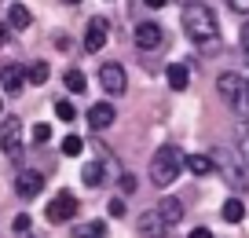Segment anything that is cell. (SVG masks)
Wrapping results in <instances>:
<instances>
[{
    "label": "cell",
    "mask_w": 249,
    "mask_h": 238,
    "mask_svg": "<svg viewBox=\"0 0 249 238\" xmlns=\"http://www.w3.org/2000/svg\"><path fill=\"white\" fill-rule=\"evenodd\" d=\"M183 30H187L191 44H195L202 55H216L220 48H224V37H220V22H216V15H213L209 4H198V0L183 4Z\"/></svg>",
    "instance_id": "1"
},
{
    "label": "cell",
    "mask_w": 249,
    "mask_h": 238,
    "mask_svg": "<svg viewBox=\"0 0 249 238\" xmlns=\"http://www.w3.org/2000/svg\"><path fill=\"white\" fill-rule=\"evenodd\" d=\"M179 169H183V154H179L176 146H161V150L150 158V183L169 187L172 180H179Z\"/></svg>",
    "instance_id": "2"
},
{
    "label": "cell",
    "mask_w": 249,
    "mask_h": 238,
    "mask_svg": "<svg viewBox=\"0 0 249 238\" xmlns=\"http://www.w3.org/2000/svg\"><path fill=\"white\" fill-rule=\"evenodd\" d=\"M216 92L224 95V103L238 114H249V81H242L238 73H220L216 77Z\"/></svg>",
    "instance_id": "3"
},
{
    "label": "cell",
    "mask_w": 249,
    "mask_h": 238,
    "mask_svg": "<svg viewBox=\"0 0 249 238\" xmlns=\"http://www.w3.org/2000/svg\"><path fill=\"white\" fill-rule=\"evenodd\" d=\"M0 150L8 158H22V121L18 117H4L0 121Z\"/></svg>",
    "instance_id": "4"
},
{
    "label": "cell",
    "mask_w": 249,
    "mask_h": 238,
    "mask_svg": "<svg viewBox=\"0 0 249 238\" xmlns=\"http://www.w3.org/2000/svg\"><path fill=\"white\" fill-rule=\"evenodd\" d=\"M99 85H103V92L107 95H124V88H128V73H124V66L121 62H103V70H99Z\"/></svg>",
    "instance_id": "5"
},
{
    "label": "cell",
    "mask_w": 249,
    "mask_h": 238,
    "mask_svg": "<svg viewBox=\"0 0 249 238\" xmlns=\"http://www.w3.org/2000/svg\"><path fill=\"white\" fill-rule=\"evenodd\" d=\"M48 223H62V220H73L77 216V198L70 191H59L52 201H48Z\"/></svg>",
    "instance_id": "6"
},
{
    "label": "cell",
    "mask_w": 249,
    "mask_h": 238,
    "mask_svg": "<svg viewBox=\"0 0 249 238\" xmlns=\"http://www.w3.org/2000/svg\"><path fill=\"white\" fill-rule=\"evenodd\" d=\"M161 44H165V30L158 22H140V26H136V48H140L143 55L158 52Z\"/></svg>",
    "instance_id": "7"
},
{
    "label": "cell",
    "mask_w": 249,
    "mask_h": 238,
    "mask_svg": "<svg viewBox=\"0 0 249 238\" xmlns=\"http://www.w3.org/2000/svg\"><path fill=\"white\" fill-rule=\"evenodd\" d=\"M15 191H18V198H37L40 191H44V176H40L37 169H22L18 172V180H15Z\"/></svg>",
    "instance_id": "8"
},
{
    "label": "cell",
    "mask_w": 249,
    "mask_h": 238,
    "mask_svg": "<svg viewBox=\"0 0 249 238\" xmlns=\"http://www.w3.org/2000/svg\"><path fill=\"white\" fill-rule=\"evenodd\" d=\"M107 30H110V22L99 18V15L88 22V30H85V48H88V52H99V48L107 44Z\"/></svg>",
    "instance_id": "9"
},
{
    "label": "cell",
    "mask_w": 249,
    "mask_h": 238,
    "mask_svg": "<svg viewBox=\"0 0 249 238\" xmlns=\"http://www.w3.org/2000/svg\"><path fill=\"white\" fill-rule=\"evenodd\" d=\"M0 81H4V92L8 95H18L22 85H26V70L18 66V62H8V66L0 70Z\"/></svg>",
    "instance_id": "10"
},
{
    "label": "cell",
    "mask_w": 249,
    "mask_h": 238,
    "mask_svg": "<svg viewBox=\"0 0 249 238\" xmlns=\"http://www.w3.org/2000/svg\"><path fill=\"white\" fill-rule=\"evenodd\" d=\"M136 227H140V235H143V238H165V231H169V227H165V220H161V216H158V209H150V213H143Z\"/></svg>",
    "instance_id": "11"
},
{
    "label": "cell",
    "mask_w": 249,
    "mask_h": 238,
    "mask_svg": "<svg viewBox=\"0 0 249 238\" xmlns=\"http://www.w3.org/2000/svg\"><path fill=\"white\" fill-rule=\"evenodd\" d=\"M88 125H92L95 132L110 128V125H114V107H110V103H92V110H88Z\"/></svg>",
    "instance_id": "12"
},
{
    "label": "cell",
    "mask_w": 249,
    "mask_h": 238,
    "mask_svg": "<svg viewBox=\"0 0 249 238\" xmlns=\"http://www.w3.org/2000/svg\"><path fill=\"white\" fill-rule=\"evenodd\" d=\"M158 216L165 220V227H176V223L183 220V201L179 198H165L161 205H158Z\"/></svg>",
    "instance_id": "13"
},
{
    "label": "cell",
    "mask_w": 249,
    "mask_h": 238,
    "mask_svg": "<svg viewBox=\"0 0 249 238\" xmlns=\"http://www.w3.org/2000/svg\"><path fill=\"white\" fill-rule=\"evenodd\" d=\"M165 77H169V88H172V92H187V85H191V73H187L183 62H169Z\"/></svg>",
    "instance_id": "14"
},
{
    "label": "cell",
    "mask_w": 249,
    "mask_h": 238,
    "mask_svg": "<svg viewBox=\"0 0 249 238\" xmlns=\"http://www.w3.org/2000/svg\"><path fill=\"white\" fill-rule=\"evenodd\" d=\"M183 165L195 176H209V172H216V158H209V154H191V158H183Z\"/></svg>",
    "instance_id": "15"
},
{
    "label": "cell",
    "mask_w": 249,
    "mask_h": 238,
    "mask_svg": "<svg viewBox=\"0 0 249 238\" xmlns=\"http://www.w3.org/2000/svg\"><path fill=\"white\" fill-rule=\"evenodd\" d=\"M81 180H85L88 191H99V187L107 183V172H103V165H99V162H88L85 169H81Z\"/></svg>",
    "instance_id": "16"
},
{
    "label": "cell",
    "mask_w": 249,
    "mask_h": 238,
    "mask_svg": "<svg viewBox=\"0 0 249 238\" xmlns=\"http://www.w3.org/2000/svg\"><path fill=\"white\" fill-rule=\"evenodd\" d=\"M107 235V220H92V223H77L73 238H103Z\"/></svg>",
    "instance_id": "17"
},
{
    "label": "cell",
    "mask_w": 249,
    "mask_h": 238,
    "mask_svg": "<svg viewBox=\"0 0 249 238\" xmlns=\"http://www.w3.org/2000/svg\"><path fill=\"white\" fill-rule=\"evenodd\" d=\"M8 22L15 26V30H26V26L33 22V18H30V8H26V4H11V8H8Z\"/></svg>",
    "instance_id": "18"
},
{
    "label": "cell",
    "mask_w": 249,
    "mask_h": 238,
    "mask_svg": "<svg viewBox=\"0 0 249 238\" xmlns=\"http://www.w3.org/2000/svg\"><path fill=\"white\" fill-rule=\"evenodd\" d=\"M224 220L227 223H242V220H246V205H242V198H227L224 201Z\"/></svg>",
    "instance_id": "19"
},
{
    "label": "cell",
    "mask_w": 249,
    "mask_h": 238,
    "mask_svg": "<svg viewBox=\"0 0 249 238\" xmlns=\"http://www.w3.org/2000/svg\"><path fill=\"white\" fill-rule=\"evenodd\" d=\"M216 169H220V172H224V183H231V187H238V191H242V187H246V180H242V169H234V165H231V162H224V165H216Z\"/></svg>",
    "instance_id": "20"
},
{
    "label": "cell",
    "mask_w": 249,
    "mask_h": 238,
    "mask_svg": "<svg viewBox=\"0 0 249 238\" xmlns=\"http://www.w3.org/2000/svg\"><path fill=\"white\" fill-rule=\"evenodd\" d=\"M26 81H30V85H44V81H48V62H33V66H26Z\"/></svg>",
    "instance_id": "21"
},
{
    "label": "cell",
    "mask_w": 249,
    "mask_h": 238,
    "mask_svg": "<svg viewBox=\"0 0 249 238\" xmlns=\"http://www.w3.org/2000/svg\"><path fill=\"white\" fill-rule=\"evenodd\" d=\"M62 81H66V88H70V92H85V88H88V81H85V73H81V70H66V77H62Z\"/></svg>",
    "instance_id": "22"
},
{
    "label": "cell",
    "mask_w": 249,
    "mask_h": 238,
    "mask_svg": "<svg viewBox=\"0 0 249 238\" xmlns=\"http://www.w3.org/2000/svg\"><path fill=\"white\" fill-rule=\"evenodd\" d=\"M81 146H85V139H81V136H66V139H62V154H66V158H77Z\"/></svg>",
    "instance_id": "23"
},
{
    "label": "cell",
    "mask_w": 249,
    "mask_h": 238,
    "mask_svg": "<svg viewBox=\"0 0 249 238\" xmlns=\"http://www.w3.org/2000/svg\"><path fill=\"white\" fill-rule=\"evenodd\" d=\"M55 114H59V121H73V117H77V110H73L70 99H59V103H55Z\"/></svg>",
    "instance_id": "24"
},
{
    "label": "cell",
    "mask_w": 249,
    "mask_h": 238,
    "mask_svg": "<svg viewBox=\"0 0 249 238\" xmlns=\"http://www.w3.org/2000/svg\"><path fill=\"white\" fill-rule=\"evenodd\" d=\"M107 213H110V216H114V220H121V216H124V213H128V205H124V198H121V194H117V198H110V205H107Z\"/></svg>",
    "instance_id": "25"
},
{
    "label": "cell",
    "mask_w": 249,
    "mask_h": 238,
    "mask_svg": "<svg viewBox=\"0 0 249 238\" xmlns=\"http://www.w3.org/2000/svg\"><path fill=\"white\" fill-rule=\"evenodd\" d=\"M33 143H48V139H52V125H33Z\"/></svg>",
    "instance_id": "26"
},
{
    "label": "cell",
    "mask_w": 249,
    "mask_h": 238,
    "mask_svg": "<svg viewBox=\"0 0 249 238\" xmlns=\"http://www.w3.org/2000/svg\"><path fill=\"white\" fill-rule=\"evenodd\" d=\"M121 191H124V194L136 191V176H132V172H124V176H121Z\"/></svg>",
    "instance_id": "27"
},
{
    "label": "cell",
    "mask_w": 249,
    "mask_h": 238,
    "mask_svg": "<svg viewBox=\"0 0 249 238\" xmlns=\"http://www.w3.org/2000/svg\"><path fill=\"white\" fill-rule=\"evenodd\" d=\"M231 4V11H238V15H249V0H227Z\"/></svg>",
    "instance_id": "28"
},
{
    "label": "cell",
    "mask_w": 249,
    "mask_h": 238,
    "mask_svg": "<svg viewBox=\"0 0 249 238\" xmlns=\"http://www.w3.org/2000/svg\"><path fill=\"white\" fill-rule=\"evenodd\" d=\"M15 231H18V235H22V231H30V216H26V213L15 216Z\"/></svg>",
    "instance_id": "29"
},
{
    "label": "cell",
    "mask_w": 249,
    "mask_h": 238,
    "mask_svg": "<svg viewBox=\"0 0 249 238\" xmlns=\"http://www.w3.org/2000/svg\"><path fill=\"white\" fill-rule=\"evenodd\" d=\"M242 158H246V165H249V128L242 132Z\"/></svg>",
    "instance_id": "30"
},
{
    "label": "cell",
    "mask_w": 249,
    "mask_h": 238,
    "mask_svg": "<svg viewBox=\"0 0 249 238\" xmlns=\"http://www.w3.org/2000/svg\"><path fill=\"white\" fill-rule=\"evenodd\" d=\"M242 52H246V59H249V22L242 26Z\"/></svg>",
    "instance_id": "31"
},
{
    "label": "cell",
    "mask_w": 249,
    "mask_h": 238,
    "mask_svg": "<svg viewBox=\"0 0 249 238\" xmlns=\"http://www.w3.org/2000/svg\"><path fill=\"white\" fill-rule=\"evenodd\" d=\"M191 238H216V235H213L209 227H195V231H191Z\"/></svg>",
    "instance_id": "32"
},
{
    "label": "cell",
    "mask_w": 249,
    "mask_h": 238,
    "mask_svg": "<svg viewBox=\"0 0 249 238\" xmlns=\"http://www.w3.org/2000/svg\"><path fill=\"white\" fill-rule=\"evenodd\" d=\"M143 4H147L150 11H158V8H165V4H169V0H143Z\"/></svg>",
    "instance_id": "33"
},
{
    "label": "cell",
    "mask_w": 249,
    "mask_h": 238,
    "mask_svg": "<svg viewBox=\"0 0 249 238\" xmlns=\"http://www.w3.org/2000/svg\"><path fill=\"white\" fill-rule=\"evenodd\" d=\"M4 40H8V30H4V26H0V44H4Z\"/></svg>",
    "instance_id": "34"
},
{
    "label": "cell",
    "mask_w": 249,
    "mask_h": 238,
    "mask_svg": "<svg viewBox=\"0 0 249 238\" xmlns=\"http://www.w3.org/2000/svg\"><path fill=\"white\" fill-rule=\"evenodd\" d=\"M62 4H81V0H62Z\"/></svg>",
    "instance_id": "35"
},
{
    "label": "cell",
    "mask_w": 249,
    "mask_h": 238,
    "mask_svg": "<svg viewBox=\"0 0 249 238\" xmlns=\"http://www.w3.org/2000/svg\"><path fill=\"white\" fill-rule=\"evenodd\" d=\"M0 110H4V103H0Z\"/></svg>",
    "instance_id": "36"
}]
</instances>
